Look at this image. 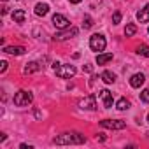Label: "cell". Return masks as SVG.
I'll use <instances>...</instances> for the list:
<instances>
[{
	"label": "cell",
	"mask_w": 149,
	"mask_h": 149,
	"mask_svg": "<svg viewBox=\"0 0 149 149\" xmlns=\"http://www.w3.org/2000/svg\"><path fill=\"white\" fill-rule=\"evenodd\" d=\"M53 142L56 146H68V144H84L86 142V137L77 133V132H70V133H61L58 137L53 139Z\"/></svg>",
	"instance_id": "cell-1"
},
{
	"label": "cell",
	"mask_w": 149,
	"mask_h": 149,
	"mask_svg": "<svg viewBox=\"0 0 149 149\" xmlns=\"http://www.w3.org/2000/svg\"><path fill=\"white\" fill-rule=\"evenodd\" d=\"M32 100H33V95L26 90H19L14 95V105H18V107H26L32 104Z\"/></svg>",
	"instance_id": "cell-2"
},
{
	"label": "cell",
	"mask_w": 149,
	"mask_h": 149,
	"mask_svg": "<svg viewBox=\"0 0 149 149\" xmlns=\"http://www.w3.org/2000/svg\"><path fill=\"white\" fill-rule=\"evenodd\" d=\"M105 46H107V42H105V37H104V35L95 33V35H91V37H90V47H91L93 51L102 53V51L105 49Z\"/></svg>",
	"instance_id": "cell-3"
},
{
	"label": "cell",
	"mask_w": 149,
	"mask_h": 149,
	"mask_svg": "<svg viewBox=\"0 0 149 149\" xmlns=\"http://www.w3.org/2000/svg\"><path fill=\"white\" fill-rule=\"evenodd\" d=\"M54 72H56V76L61 77V79H70V77L76 76V67L74 65H58L54 68Z\"/></svg>",
	"instance_id": "cell-4"
},
{
	"label": "cell",
	"mask_w": 149,
	"mask_h": 149,
	"mask_svg": "<svg viewBox=\"0 0 149 149\" xmlns=\"http://www.w3.org/2000/svg\"><path fill=\"white\" fill-rule=\"evenodd\" d=\"M77 28L76 26H68V28H63V30H60V32H56V35H54V40H67V39H72V37H76L77 35Z\"/></svg>",
	"instance_id": "cell-5"
},
{
	"label": "cell",
	"mask_w": 149,
	"mask_h": 149,
	"mask_svg": "<svg viewBox=\"0 0 149 149\" xmlns=\"http://www.w3.org/2000/svg\"><path fill=\"white\" fill-rule=\"evenodd\" d=\"M79 107L81 109H86V111H95L97 109V98L95 95H90V97H84L79 100Z\"/></svg>",
	"instance_id": "cell-6"
},
{
	"label": "cell",
	"mask_w": 149,
	"mask_h": 149,
	"mask_svg": "<svg viewBox=\"0 0 149 149\" xmlns=\"http://www.w3.org/2000/svg\"><path fill=\"white\" fill-rule=\"evenodd\" d=\"M100 125L104 128H111V130H123L126 126V123L121 119H104V121H100Z\"/></svg>",
	"instance_id": "cell-7"
},
{
	"label": "cell",
	"mask_w": 149,
	"mask_h": 149,
	"mask_svg": "<svg viewBox=\"0 0 149 149\" xmlns=\"http://www.w3.org/2000/svg\"><path fill=\"white\" fill-rule=\"evenodd\" d=\"M53 25H54L58 30H63V28H68V26H70V21H68L63 14H54V16H53Z\"/></svg>",
	"instance_id": "cell-8"
},
{
	"label": "cell",
	"mask_w": 149,
	"mask_h": 149,
	"mask_svg": "<svg viewBox=\"0 0 149 149\" xmlns=\"http://www.w3.org/2000/svg\"><path fill=\"white\" fill-rule=\"evenodd\" d=\"M98 97L102 98L105 109H111V107H112V102H114V100H112V93H111L109 90H100V91H98Z\"/></svg>",
	"instance_id": "cell-9"
},
{
	"label": "cell",
	"mask_w": 149,
	"mask_h": 149,
	"mask_svg": "<svg viewBox=\"0 0 149 149\" xmlns=\"http://www.w3.org/2000/svg\"><path fill=\"white\" fill-rule=\"evenodd\" d=\"M144 81H146V76H144L142 72L133 74V76L130 77V86H132V88H140V86L144 84Z\"/></svg>",
	"instance_id": "cell-10"
},
{
	"label": "cell",
	"mask_w": 149,
	"mask_h": 149,
	"mask_svg": "<svg viewBox=\"0 0 149 149\" xmlns=\"http://www.w3.org/2000/svg\"><path fill=\"white\" fill-rule=\"evenodd\" d=\"M26 49L23 47V46H7V47H4V53H7V54H14V56H19V54H23Z\"/></svg>",
	"instance_id": "cell-11"
},
{
	"label": "cell",
	"mask_w": 149,
	"mask_h": 149,
	"mask_svg": "<svg viewBox=\"0 0 149 149\" xmlns=\"http://www.w3.org/2000/svg\"><path fill=\"white\" fill-rule=\"evenodd\" d=\"M11 16H13V19H14L16 23H23V21L26 19V13H25L23 9H14Z\"/></svg>",
	"instance_id": "cell-12"
},
{
	"label": "cell",
	"mask_w": 149,
	"mask_h": 149,
	"mask_svg": "<svg viewBox=\"0 0 149 149\" xmlns=\"http://www.w3.org/2000/svg\"><path fill=\"white\" fill-rule=\"evenodd\" d=\"M40 68H42V65L39 61H30V63H26V67L23 68V72L25 74H32V72H39Z\"/></svg>",
	"instance_id": "cell-13"
},
{
	"label": "cell",
	"mask_w": 149,
	"mask_h": 149,
	"mask_svg": "<svg viewBox=\"0 0 149 149\" xmlns=\"http://www.w3.org/2000/svg\"><path fill=\"white\" fill-rule=\"evenodd\" d=\"M137 19H139L140 23H147V21H149V4H147L144 9H140V11L137 13Z\"/></svg>",
	"instance_id": "cell-14"
},
{
	"label": "cell",
	"mask_w": 149,
	"mask_h": 149,
	"mask_svg": "<svg viewBox=\"0 0 149 149\" xmlns=\"http://www.w3.org/2000/svg\"><path fill=\"white\" fill-rule=\"evenodd\" d=\"M100 79L105 83V84H112L114 81H116V74H112V72H109V70H105V72H102V76H100Z\"/></svg>",
	"instance_id": "cell-15"
},
{
	"label": "cell",
	"mask_w": 149,
	"mask_h": 149,
	"mask_svg": "<svg viewBox=\"0 0 149 149\" xmlns=\"http://www.w3.org/2000/svg\"><path fill=\"white\" fill-rule=\"evenodd\" d=\"M111 60H112V53H98V56H97V63L98 65H105Z\"/></svg>",
	"instance_id": "cell-16"
},
{
	"label": "cell",
	"mask_w": 149,
	"mask_h": 149,
	"mask_svg": "<svg viewBox=\"0 0 149 149\" xmlns=\"http://www.w3.org/2000/svg\"><path fill=\"white\" fill-rule=\"evenodd\" d=\"M47 13H49V6H47V4H42V2H40V4L35 6V14H37V16H46Z\"/></svg>",
	"instance_id": "cell-17"
},
{
	"label": "cell",
	"mask_w": 149,
	"mask_h": 149,
	"mask_svg": "<svg viewBox=\"0 0 149 149\" xmlns=\"http://www.w3.org/2000/svg\"><path fill=\"white\" fill-rule=\"evenodd\" d=\"M135 33H137V26H135L133 23H128L126 28H125V35H126V37H133Z\"/></svg>",
	"instance_id": "cell-18"
},
{
	"label": "cell",
	"mask_w": 149,
	"mask_h": 149,
	"mask_svg": "<svg viewBox=\"0 0 149 149\" xmlns=\"http://www.w3.org/2000/svg\"><path fill=\"white\" fill-rule=\"evenodd\" d=\"M116 107H118V111H126V109L130 107V102H128L126 98H119L118 104H116Z\"/></svg>",
	"instance_id": "cell-19"
},
{
	"label": "cell",
	"mask_w": 149,
	"mask_h": 149,
	"mask_svg": "<svg viewBox=\"0 0 149 149\" xmlns=\"http://www.w3.org/2000/svg\"><path fill=\"white\" fill-rule=\"evenodd\" d=\"M137 53H139L140 56H146V58H149V46H146V44H140V46L137 47Z\"/></svg>",
	"instance_id": "cell-20"
},
{
	"label": "cell",
	"mask_w": 149,
	"mask_h": 149,
	"mask_svg": "<svg viewBox=\"0 0 149 149\" xmlns=\"http://www.w3.org/2000/svg\"><path fill=\"white\" fill-rule=\"evenodd\" d=\"M140 100H142L144 104H149V88L142 90V93H140Z\"/></svg>",
	"instance_id": "cell-21"
},
{
	"label": "cell",
	"mask_w": 149,
	"mask_h": 149,
	"mask_svg": "<svg viewBox=\"0 0 149 149\" xmlns=\"http://www.w3.org/2000/svg\"><path fill=\"white\" fill-rule=\"evenodd\" d=\"M83 26H84V28H91V26H93V19H91L90 16H84V23H83Z\"/></svg>",
	"instance_id": "cell-22"
},
{
	"label": "cell",
	"mask_w": 149,
	"mask_h": 149,
	"mask_svg": "<svg viewBox=\"0 0 149 149\" xmlns=\"http://www.w3.org/2000/svg\"><path fill=\"white\" fill-rule=\"evenodd\" d=\"M119 21H121V13H119V11H116V13L112 14V23H114V25H118Z\"/></svg>",
	"instance_id": "cell-23"
},
{
	"label": "cell",
	"mask_w": 149,
	"mask_h": 149,
	"mask_svg": "<svg viewBox=\"0 0 149 149\" xmlns=\"http://www.w3.org/2000/svg\"><path fill=\"white\" fill-rule=\"evenodd\" d=\"M83 70L90 74V72H93V65H84V67H83Z\"/></svg>",
	"instance_id": "cell-24"
},
{
	"label": "cell",
	"mask_w": 149,
	"mask_h": 149,
	"mask_svg": "<svg viewBox=\"0 0 149 149\" xmlns=\"http://www.w3.org/2000/svg\"><path fill=\"white\" fill-rule=\"evenodd\" d=\"M0 65H2V68H0V72L4 74V72L7 70V61H2V63H0Z\"/></svg>",
	"instance_id": "cell-25"
},
{
	"label": "cell",
	"mask_w": 149,
	"mask_h": 149,
	"mask_svg": "<svg viewBox=\"0 0 149 149\" xmlns=\"http://www.w3.org/2000/svg\"><path fill=\"white\" fill-rule=\"evenodd\" d=\"M97 139H98L100 142H104V140H105V135H104V133H98V135H97Z\"/></svg>",
	"instance_id": "cell-26"
},
{
	"label": "cell",
	"mask_w": 149,
	"mask_h": 149,
	"mask_svg": "<svg viewBox=\"0 0 149 149\" xmlns=\"http://www.w3.org/2000/svg\"><path fill=\"white\" fill-rule=\"evenodd\" d=\"M19 147H21V149H32V146H28V144H21Z\"/></svg>",
	"instance_id": "cell-27"
},
{
	"label": "cell",
	"mask_w": 149,
	"mask_h": 149,
	"mask_svg": "<svg viewBox=\"0 0 149 149\" xmlns=\"http://www.w3.org/2000/svg\"><path fill=\"white\" fill-rule=\"evenodd\" d=\"M68 2H70V4H81L83 0H68Z\"/></svg>",
	"instance_id": "cell-28"
},
{
	"label": "cell",
	"mask_w": 149,
	"mask_h": 149,
	"mask_svg": "<svg viewBox=\"0 0 149 149\" xmlns=\"http://www.w3.org/2000/svg\"><path fill=\"white\" fill-rule=\"evenodd\" d=\"M147 123H149V114H147Z\"/></svg>",
	"instance_id": "cell-29"
},
{
	"label": "cell",
	"mask_w": 149,
	"mask_h": 149,
	"mask_svg": "<svg viewBox=\"0 0 149 149\" xmlns=\"http://www.w3.org/2000/svg\"><path fill=\"white\" fill-rule=\"evenodd\" d=\"M147 32H149V28H147Z\"/></svg>",
	"instance_id": "cell-30"
},
{
	"label": "cell",
	"mask_w": 149,
	"mask_h": 149,
	"mask_svg": "<svg viewBox=\"0 0 149 149\" xmlns=\"http://www.w3.org/2000/svg\"><path fill=\"white\" fill-rule=\"evenodd\" d=\"M4 2H6V0H4Z\"/></svg>",
	"instance_id": "cell-31"
}]
</instances>
